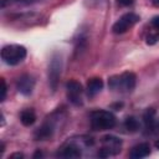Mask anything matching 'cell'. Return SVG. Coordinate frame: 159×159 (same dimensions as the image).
<instances>
[{"label": "cell", "mask_w": 159, "mask_h": 159, "mask_svg": "<svg viewBox=\"0 0 159 159\" xmlns=\"http://www.w3.org/2000/svg\"><path fill=\"white\" fill-rule=\"evenodd\" d=\"M14 1H17V2H30V1H34V0H14Z\"/></svg>", "instance_id": "44dd1931"}, {"label": "cell", "mask_w": 159, "mask_h": 159, "mask_svg": "<svg viewBox=\"0 0 159 159\" xmlns=\"http://www.w3.org/2000/svg\"><path fill=\"white\" fill-rule=\"evenodd\" d=\"M149 154H150V145L148 143H139L132 148L129 157L133 159H140L148 157Z\"/></svg>", "instance_id": "8fae6325"}, {"label": "cell", "mask_w": 159, "mask_h": 159, "mask_svg": "<svg viewBox=\"0 0 159 159\" xmlns=\"http://www.w3.org/2000/svg\"><path fill=\"white\" fill-rule=\"evenodd\" d=\"M61 70H62V58L60 55H55L48 67V83H50L52 92H55L57 88L58 80L61 76Z\"/></svg>", "instance_id": "8992f818"}, {"label": "cell", "mask_w": 159, "mask_h": 159, "mask_svg": "<svg viewBox=\"0 0 159 159\" xmlns=\"http://www.w3.org/2000/svg\"><path fill=\"white\" fill-rule=\"evenodd\" d=\"M154 6H159V0H150Z\"/></svg>", "instance_id": "ffe728a7"}, {"label": "cell", "mask_w": 159, "mask_h": 159, "mask_svg": "<svg viewBox=\"0 0 159 159\" xmlns=\"http://www.w3.org/2000/svg\"><path fill=\"white\" fill-rule=\"evenodd\" d=\"M124 127H125V129H127L128 132L134 133V132H137V130L139 129V122H138V119H137L135 117L130 116V117H127V118H125V120H124Z\"/></svg>", "instance_id": "9a60e30c"}, {"label": "cell", "mask_w": 159, "mask_h": 159, "mask_svg": "<svg viewBox=\"0 0 159 159\" xmlns=\"http://www.w3.org/2000/svg\"><path fill=\"white\" fill-rule=\"evenodd\" d=\"M1 96H0V101L2 102L6 98V92H7V87H6V82L4 78H1Z\"/></svg>", "instance_id": "2e32d148"}, {"label": "cell", "mask_w": 159, "mask_h": 159, "mask_svg": "<svg viewBox=\"0 0 159 159\" xmlns=\"http://www.w3.org/2000/svg\"><path fill=\"white\" fill-rule=\"evenodd\" d=\"M150 25H152V29H153V31H157V32H159V16H155V17H153V19H152V21H150Z\"/></svg>", "instance_id": "e0dca14e"}, {"label": "cell", "mask_w": 159, "mask_h": 159, "mask_svg": "<svg viewBox=\"0 0 159 159\" xmlns=\"http://www.w3.org/2000/svg\"><path fill=\"white\" fill-rule=\"evenodd\" d=\"M20 120L25 127H30L36 120V114L32 109H24L20 114Z\"/></svg>", "instance_id": "5bb4252c"}, {"label": "cell", "mask_w": 159, "mask_h": 159, "mask_svg": "<svg viewBox=\"0 0 159 159\" xmlns=\"http://www.w3.org/2000/svg\"><path fill=\"white\" fill-rule=\"evenodd\" d=\"M102 148L98 152V157L102 158H107L111 155H116L117 153L120 152V147H122V140L117 137L113 135H104L102 138Z\"/></svg>", "instance_id": "5b68a950"}, {"label": "cell", "mask_w": 159, "mask_h": 159, "mask_svg": "<svg viewBox=\"0 0 159 159\" xmlns=\"http://www.w3.org/2000/svg\"><path fill=\"white\" fill-rule=\"evenodd\" d=\"M41 155H42V154H41V153H40V152H37V153H36V154H35V155H34V157H41Z\"/></svg>", "instance_id": "603a6c76"}, {"label": "cell", "mask_w": 159, "mask_h": 159, "mask_svg": "<svg viewBox=\"0 0 159 159\" xmlns=\"http://www.w3.org/2000/svg\"><path fill=\"white\" fill-rule=\"evenodd\" d=\"M116 117L109 111L97 109L91 113V127L94 130H107L116 125Z\"/></svg>", "instance_id": "3957f363"}, {"label": "cell", "mask_w": 159, "mask_h": 159, "mask_svg": "<svg viewBox=\"0 0 159 159\" xmlns=\"http://www.w3.org/2000/svg\"><path fill=\"white\" fill-rule=\"evenodd\" d=\"M91 4H98V2H101V0H88Z\"/></svg>", "instance_id": "7402d4cb"}, {"label": "cell", "mask_w": 159, "mask_h": 159, "mask_svg": "<svg viewBox=\"0 0 159 159\" xmlns=\"http://www.w3.org/2000/svg\"><path fill=\"white\" fill-rule=\"evenodd\" d=\"M137 77L133 72H124L119 76H113L109 78L108 84L113 91H118L120 93H129L135 87Z\"/></svg>", "instance_id": "7a4b0ae2"}, {"label": "cell", "mask_w": 159, "mask_h": 159, "mask_svg": "<svg viewBox=\"0 0 159 159\" xmlns=\"http://www.w3.org/2000/svg\"><path fill=\"white\" fill-rule=\"evenodd\" d=\"M10 158H24V154H21V153H16V154H12Z\"/></svg>", "instance_id": "d6986e66"}, {"label": "cell", "mask_w": 159, "mask_h": 159, "mask_svg": "<svg viewBox=\"0 0 159 159\" xmlns=\"http://www.w3.org/2000/svg\"><path fill=\"white\" fill-rule=\"evenodd\" d=\"M117 2L120 6H130V5H133L134 0H117Z\"/></svg>", "instance_id": "ac0fdd59"}, {"label": "cell", "mask_w": 159, "mask_h": 159, "mask_svg": "<svg viewBox=\"0 0 159 159\" xmlns=\"http://www.w3.org/2000/svg\"><path fill=\"white\" fill-rule=\"evenodd\" d=\"M53 132H55L53 122L52 120H48V122H45L40 128L36 129L35 138L37 140H46V139H50L53 135Z\"/></svg>", "instance_id": "30bf717a"}, {"label": "cell", "mask_w": 159, "mask_h": 159, "mask_svg": "<svg viewBox=\"0 0 159 159\" xmlns=\"http://www.w3.org/2000/svg\"><path fill=\"white\" fill-rule=\"evenodd\" d=\"M103 88V81L99 77H93L91 80H88L87 82V94L89 97L96 96L97 93H99Z\"/></svg>", "instance_id": "7c38bea8"}, {"label": "cell", "mask_w": 159, "mask_h": 159, "mask_svg": "<svg viewBox=\"0 0 159 159\" xmlns=\"http://www.w3.org/2000/svg\"><path fill=\"white\" fill-rule=\"evenodd\" d=\"M92 144H93V139L88 137L71 138L61 147L58 155L63 158H78L82 155V149L88 148Z\"/></svg>", "instance_id": "6da1fadb"}, {"label": "cell", "mask_w": 159, "mask_h": 159, "mask_svg": "<svg viewBox=\"0 0 159 159\" xmlns=\"http://www.w3.org/2000/svg\"><path fill=\"white\" fill-rule=\"evenodd\" d=\"M139 21V16L134 12H127L124 14L113 26H112V31L114 34H124L127 32L130 27H133L137 22Z\"/></svg>", "instance_id": "52a82bcc"}, {"label": "cell", "mask_w": 159, "mask_h": 159, "mask_svg": "<svg viewBox=\"0 0 159 159\" xmlns=\"http://www.w3.org/2000/svg\"><path fill=\"white\" fill-rule=\"evenodd\" d=\"M143 120H144V124H145L147 129L150 130V132H153V130L155 129V127H157V120H155V112H154V109H152V108L147 109L145 113L143 114Z\"/></svg>", "instance_id": "4fadbf2b"}, {"label": "cell", "mask_w": 159, "mask_h": 159, "mask_svg": "<svg viewBox=\"0 0 159 159\" xmlns=\"http://www.w3.org/2000/svg\"><path fill=\"white\" fill-rule=\"evenodd\" d=\"M66 89H67V97H68V101L75 104V106H80L82 104V98H81V94H82V84L75 80H71L66 83Z\"/></svg>", "instance_id": "ba28073f"}, {"label": "cell", "mask_w": 159, "mask_h": 159, "mask_svg": "<svg viewBox=\"0 0 159 159\" xmlns=\"http://www.w3.org/2000/svg\"><path fill=\"white\" fill-rule=\"evenodd\" d=\"M26 57V48L21 45H7L1 50V58L10 66H16Z\"/></svg>", "instance_id": "277c9868"}, {"label": "cell", "mask_w": 159, "mask_h": 159, "mask_svg": "<svg viewBox=\"0 0 159 159\" xmlns=\"http://www.w3.org/2000/svg\"><path fill=\"white\" fill-rule=\"evenodd\" d=\"M155 147H157V148H159V140H157V142H155Z\"/></svg>", "instance_id": "cb8c5ba5"}, {"label": "cell", "mask_w": 159, "mask_h": 159, "mask_svg": "<svg viewBox=\"0 0 159 159\" xmlns=\"http://www.w3.org/2000/svg\"><path fill=\"white\" fill-rule=\"evenodd\" d=\"M35 87V80L31 75H22L21 77H19L17 82H16V88L17 91L24 94V96H29L32 93Z\"/></svg>", "instance_id": "9c48e42d"}]
</instances>
